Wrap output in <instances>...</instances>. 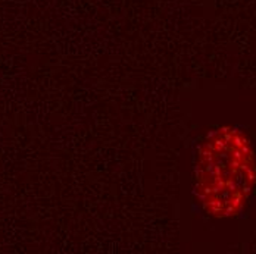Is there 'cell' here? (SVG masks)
<instances>
[{"instance_id":"cell-1","label":"cell","mask_w":256,"mask_h":254,"mask_svg":"<svg viewBox=\"0 0 256 254\" xmlns=\"http://www.w3.org/2000/svg\"><path fill=\"white\" fill-rule=\"evenodd\" d=\"M256 184V154L237 128L222 127L202 141L194 174V194L214 218H232L246 206Z\"/></svg>"}]
</instances>
